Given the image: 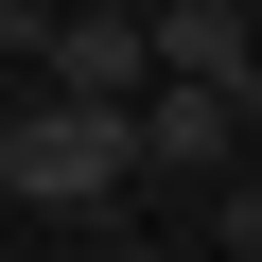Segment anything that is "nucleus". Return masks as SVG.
<instances>
[{
  "mask_svg": "<svg viewBox=\"0 0 262 262\" xmlns=\"http://www.w3.org/2000/svg\"><path fill=\"white\" fill-rule=\"evenodd\" d=\"M245 122L262 105H227V88H158L140 105V192H227L245 175Z\"/></svg>",
  "mask_w": 262,
  "mask_h": 262,
  "instance_id": "nucleus-3",
  "label": "nucleus"
},
{
  "mask_svg": "<svg viewBox=\"0 0 262 262\" xmlns=\"http://www.w3.org/2000/svg\"><path fill=\"white\" fill-rule=\"evenodd\" d=\"M70 262H140V245H122V227H105V245H70Z\"/></svg>",
  "mask_w": 262,
  "mask_h": 262,
  "instance_id": "nucleus-6",
  "label": "nucleus"
},
{
  "mask_svg": "<svg viewBox=\"0 0 262 262\" xmlns=\"http://www.w3.org/2000/svg\"><path fill=\"white\" fill-rule=\"evenodd\" d=\"M0 210L105 245L122 210H140V122H105V105H18V122H0Z\"/></svg>",
  "mask_w": 262,
  "mask_h": 262,
  "instance_id": "nucleus-1",
  "label": "nucleus"
},
{
  "mask_svg": "<svg viewBox=\"0 0 262 262\" xmlns=\"http://www.w3.org/2000/svg\"><path fill=\"white\" fill-rule=\"evenodd\" d=\"M53 105L140 122V105H158V18H122V0H70V18H53Z\"/></svg>",
  "mask_w": 262,
  "mask_h": 262,
  "instance_id": "nucleus-2",
  "label": "nucleus"
},
{
  "mask_svg": "<svg viewBox=\"0 0 262 262\" xmlns=\"http://www.w3.org/2000/svg\"><path fill=\"white\" fill-rule=\"evenodd\" d=\"M158 88H227V105H262V18H245V0H158Z\"/></svg>",
  "mask_w": 262,
  "mask_h": 262,
  "instance_id": "nucleus-4",
  "label": "nucleus"
},
{
  "mask_svg": "<svg viewBox=\"0 0 262 262\" xmlns=\"http://www.w3.org/2000/svg\"><path fill=\"white\" fill-rule=\"evenodd\" d=\"M0 53H35V70H53V18H35V0H0Z\"/></svg>",
  "mask_w": 262,
  "mask_h": 262,
  "instance_id": "nucleus-5",
  "label": "nucleus"
}]
</instances>
